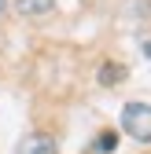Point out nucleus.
<instances>
[{
  "label": "nucleus",
  "mask_w": 151,
  "mask_h": 154,
  "mask_svg": "<svg viewBox=\"0 0 151 154\" xmlns=\"http://www.w3.org/2000/svg\"><path fill=\"white\" fill-rule=\"evenodd\" d=\"M122 128L137 143H151V103H125L122 106Z\"/></svg>",
  "instance_id": "nucleus-1"
},
{
  "label": "nucleus",
  "mask_w": 151,
  "mask_h": 154,
  "mask_svg": "<svg viewBox=\"0 0 151 154\" xmlns=\"http://www.w3.org/2000/svg\"><path fill=\"white\" fill-rule=\"evenodd\" d=\"M18 154H55V143H52V136H26L22 140V147H18Z\"/></svg>",
  "instance_id": "nucleus-2"
},
{
  "label": "nucleus",
  "mask_w": 151,
  "mask_h": 154,
  "mask_svg": "<svg viewBox=\"0 0 151 154\" xmlns=\"http://www.w3.org/2000/svg\"><path fill=\"white\" fill-rule=\"evenodd\" d=\"M55 0H15V11H22V15H44L52 11Z\"/></svg>",
  "instance_id": "nucleus-3"
},
{
  "label": "nucleus",
  "mask_w": 151,
  "mask_h": 154,
  "mask_svg": "<svg viewBox=\"0 0 151 154\" xmlns=\"http://www.w3.org/2000/svg\"><path fill=\"white\" fill-rule=\"evenodd\" d=\"M92 147H96V154H111V150L118 147V136H114V132H100Z\"/></svg>",
  "instance_id": "nucleus-4"
},
{
  "label": "nucleus",
  "mask_w": 151,
  "mask_h": 154,
  "mask_svg": "<svg viewBox=\"0 0 151 154\" xmlns=\"http://www.w3.org/2000/svg\"><path fill=\"white\" fill-rule=\"evenodd\" d=\"M122 77H125V70H122V66H103V70H100V81H103V85L122 81Z\"/></svg>",
  "instance_id": "nucleus-5"
},
{
  "label": "nucleus",
  "mask_w": 151,
  "mask_h": 154,
  "mask_svg": "<svg viewBox=\"0 0 151 154\" xmlns=\"http://www.w3.org/2000/svg\"><path fill=\"white\" fill-rule=\"evenodd\" d=\"M4 4H8V0H0V11H4Z\"/></svg>",
  "instance_id": "nucleus-6"
}]
</instances>
